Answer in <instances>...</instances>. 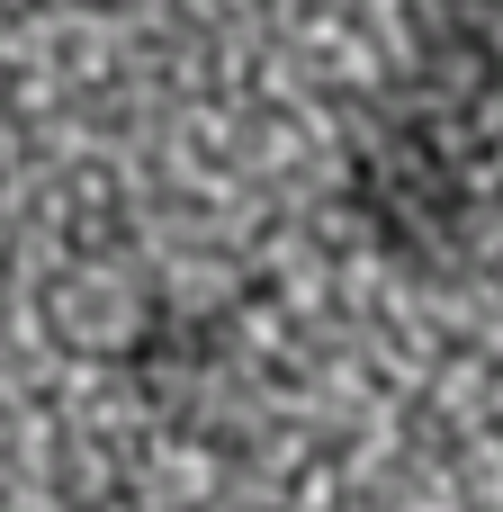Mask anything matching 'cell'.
<instances>
[{
    "label": "cell",
    "mask_w": 503,
    "mask_h": 512,
    "mask_svg": "<svg viewBox=\"0 0 503 512\" xmlns=\"http://www.w3.org/2000/svg\"><path fill=\"white\" fill-rule=\"evenodd\" d=\"M503 126V9L441 0L387 108L342 144V207L351 225L423 279L468 270L486 234V162Z\"/></svg>",
    "instance_id": "1"
},
{
    "label": "cell",
    "mask_w": 503,
    "mask_h": 512,
    "mask_svg": "<svg viewBox=\"0 0 503 512\" xmlns=\"http://www.w3.org/2000/svg\"><path fill=\"white\" fill-rule=\"evenodd\" d=\"M90 512H126V504H117V495H108V504H90Z\"/></svg>",
    "instance_id": "2"
}]
</instances>
